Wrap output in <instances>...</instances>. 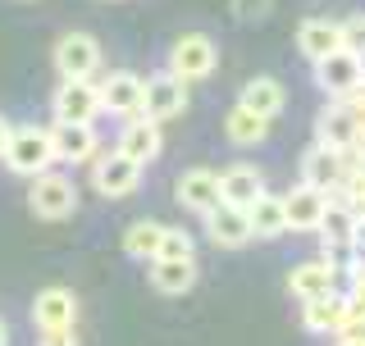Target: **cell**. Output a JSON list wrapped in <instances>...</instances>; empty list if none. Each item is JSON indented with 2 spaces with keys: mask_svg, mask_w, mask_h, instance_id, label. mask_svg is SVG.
I'll use <instances>...</instances> for the list:
<instances>
[{
  "mask_svg": "<svg viewBox=\"0 0 365 346\" xmlns=\"http://www.w3.org/2000/svg\"><path fill=\"white\" fill-rule=\"evenodd\" d=\"M247 224H251V237H283L288 233V219H283V201L274 192H260L256 201L247 205Z\"/></svg>",
  "mask_w": 365,
  "mask_h": 346,
  "instance_id": "cell-24",
  "label": "cell"
},
{
  "mask_svg": "<svg viewBox=\"0 0 365 346\" xmlns=\"http://www.w3.org/2000/svg\"><path fill=\"white\" fill-rule=\"evenodd\" d=\"M160 146H165V137H160V123H151V119H123V128H119V142H114V151L119 155H128L133 164H151V159L160 155Z\"/></svg>",
  "mask_w": 365,
  "mask_h": 346,
  "instance_id": "cell-14",
  "label": "cell"
},
{
  "mask_svg": "<svg viewBox=\"0 0 365 346\" xmlns=\"http://www.w3.org/2000/svg\"><path fill=\"white\" fill-rule=\"evenodd\" d=\"M96 91H101V114H114V119L142 114V78L128 73V68H114L106 83H96Z\"/></svg>",
  "mask_w": 365,
  "mask_h": 346,
  "instance_id": "cell-10",
  "label": "cell"
},
{
  "mask_svg": "<svg viewBox=\"0 0 365 346\" xmlns=\"http://www.w3.org/2000/svg\"><path fill=\"white\" fill-rule=\"evenodd\" d=\"M269 9H274V0H233L237 23H260V19H269Z\"/></svg>",
  "mask_w": 365,
  "mask_h": 346,
  "instance_id": "cell-30",
  "label": "cell"
},
{
  "mask_svg": "<svg viewBox=\"0 0 365 346\" xmlns=\"http://www.w3.org/2000/svg\"><path fill=\"white\" fill-rule=\"evenodd\" d=\"M338 28H342V46L356 51L361 60H365V14H351L347 23H338Z\"/></svg>",
  "mask_w": 365,
  "mask_h": 346,
  "instance_id": "cell-29",
  "label": "cell"
},
{
  "mask_svg": "<svg viewBox=\"0 0 365 346\" xmlns=\"http://www.w3.org/2000/svg\"><path fill=\"white\" fill-rule=\"evenodd\" d=\"M28 205H32V214L37 219H68L78 210V187H73V178H64V173H37L32 178V187H28Z\"/></svg>",
  "mask_w": 365,
  "mask_h": 346,
  "instance_id": "cell-3",
  "label": "cell"
},
{
  "mask_svg": "<svg viewBox=\"0 0 365 346\" xmlns=\"http://www.w3.org/2000/svg\"><path fill=\"white\" fill-rule=\"evenodd\" d=\"M160 233H165V224H155V219H137V224L123 228V251H128L133 260H155Z\"/></svg>",
  "mask_w": 365,
  "mask_h": 346,
  "instance_id": "cell-27",
  "label": "cell"
},
{
  "mask_svg": "<svg viewBox=\"0 0 365 346\" xmlns=\"http://www.w3.org/2000/svg\"><path fill=\"white\" fill-rule=\"evenodd\" d=\"M51 151H55V159H64V164H91L96 151H101V137H96V128H87V123H55Z\"/></svg>",
  "mask_w": 365,
  "mask_h": 346,
  "instance_id": "cell-13",
  "label": "cell"
},
{
  "mask_svg": "<svg viewBox=\"0 0 365 346\" xmlns=\"http://www.w3.org/2000/svg\"><path fill=\"white\" fill-rule=\"evenodd\" d=\"M9 173L19 178H37V173H51L55 164V151H51V128H37V123H23V128H9V142H5V155Z\"/></svg>",
  "mask_w": 365,
  "mask_h": 346,
  "instance_id": "cell-1",
  "label": "cell"
},
{
  "mask_svg": "<svg viewBox=\"0 0 365 346\" xmlns=\"http://www.w3.org/2000/svg\"><path fill=\"white\" fill-rule=\"evenodd\" d=\"M37 346H78V328H37Z\"/></svg>",
  "mask_w": 365,
  "mask_h": 346,
  "instance_id": "cell-31",
  "label": "cell"
},
{
  "mask_svg": "<svg viewBox=\"0 0 365 346\" xmlns=\"http://www.w3.org/2000/svg\"><path fill=\"white\" fill-rule=\"evenodd\" d=\"M365 78V60L356 51H347V46H338L334 55H324V60L315 64V87L324 91V96H351V91L361 87Z\"/></svg>",
  "mask_w": 365,
  "mask_h": 346,
  "instance_id": "cell-7",
  "label": "cell"
},
{
  "mask_svg": "<svg viewBox=\"0 0 365 346\" xmlns=\"http://www.w3.org/2000/svg\"><path fill=\"white\" fill-rule=\"evenodd\" d=\"M169 68L165 73H174L178 83H201V78L215 73V64H220V51H215V41L205 37V32H182V37L169 46Z\"/></svg>",
  "mask_w": 365,
  "mask_h": 346,
  "instance_id": "cell-2",
  "label": "cell"
},
{
  "mask_svg": "<svg viewBox=\"0 0 365 346\" xmlns=\"http://www.w3.org/2000/svg\"><path fill=\"white\" fill-rule=\"evenodd\" d=\"M151 264V287L165 296H182L197 287V256L192 260H146Z\"/></svg>",
  "mask_w": 365,
  "mask_h": 346,
  "instance_id": "cell-23",
  "label": "cell"
},
{
  "mask_svg": "<svg viewBox=\"0 0 365 346\" xmlns=\"http://www.w3.org/2000/svg\"><path fill=\"white\" fill-rule=\"evenodd\" d=\"M338 346H365V342H356V337H338Z\"/></svg>",
  "mask_w": 365,
  "mask_h": 346,
  "instance_id": "cell-34",
  "label": "cell"
},
{
  "mask_svg": "<svg viewBox=\"0 0 365 346\" xmlns=\"http://www.w3.org/2000/svg\"><path fill=\"white\" fill-rule=\"evenodd\" d=\"M315 233L324 237V246H351V237H356V214H351L338 196H329V210H324Z\"/></svg>",
  "mask_w": 365,
  "mask_h": 346,
  "instance_id": "cell-26",
  "label": "cell"
},
{
  "mask_svg": "<svg viewBox=\"0 0 365 346\" xmlns=\"http://www.w3.org/2000/svg\"><path fill=\"white\" fill-rule=\"evenodd\" d=\"M174 196H178L182 210H192V214L215 210V205H220V169H205V164L182 169L178 182H174Z\"/></svg>",
  "mask_w": 365,
  "mask_h": 346,
  "instance_id": "cell-12",
  "label": "cell"
},
{
  "mask_svg": "<svg viewBox=\"0 0 365 346\" xmlns=\"http://www.w3.org/2000/svg\"><path fill=\"white\" fill-rule=\"evenodd\" d=\"M288 292L297 296V301H315V296L338 292V278H334V269H329L324 260H302L288 273Z\"/></svg>",
  "mask_w": 365,
  "mask_h": 346,
  "instance_id": "cell-22",
  "label": "cell"
},
{
  "mask_svg": "<svg viewBox=\"0 0 365 346\" xmlns=\"http://www.w3.org/2000/svg\"><path fill=\"white\" fill-rule=\"evenodd\" d=\"M197 256V241H192L187 228H165L155 246V260H192Z\"/></svg>",
  "mask_w": 365,
  "mask_h": 346,
  "instance_id": "cell-28",
  "label": "cell"
},
{
  "mask_svg": "<svg viewBox=\"0 0 365 346\" xmlns=\"http://www.w3.org/2000/svg\"><path fill=\"white\" fill-rule=\"evenodd\" d=\"M187 110V83H178L174 73H151L142 78V119L169 123Z\"/></svg>",
  "mask_w": 365,
  "mask_h": 346,
  "instance_id": "cell-5",
  "label": "cell"
},
{
  "mask_svg": "<svg viewBox=\"0 0 365 346\" xmlns=\"http://www.w3.org/2000/svg\"><path fill=\"white\" fill-rule=\"evenodd\" d=\"M237 105H242L247 114H256V119H279L283 105H288V87L279 83V78H269V73H260V78H251V83L237 91Z\"/></svg>",
  "mask_w": 365,
  "mask_h": 346,
  "instance_id": "cell-18",
  "label": "cell"
},
{
  "mask_svg": "<svg viewBox=\"0 0 365 346\" xmlns=\"http://www.w3.org/2000/svg\"><path fill=\"white\" fill-rule=\"evenodd\" d=\"M137 182H142V164H133L128 155L110 151V155H96V159H91V187H96V196H106V201L133 196Z\"/></svg>",
  "mask_w": 365,
  "mask_h": 346,
  "instance_id": "cell-8",
  "label": "cell"
},
{
  "mask_svg": "<svg viewBox=\"0 0 365 346\" xmlns=\"http://www.w3.org/2000/svg\"><path fill=\"white\" fill-rule=\"evenodd\" d=\"M205 237L215 241V246H224V251H237V246H247L251 241V224H247V210H237V205H215V210H205Z\"/></svg>",
  "mask_w": 365,
  "mask_h": 346,
  "instance_id": "cell-17",
  "label": "cell"
},
{
  "mask_svg": "<svg viewBox=\"0 0 365 346\" xmlns=\"http://www.w3.org/2000/svg\"><path fill=\"white\" fill-rule=\"evenodd\" d=\"M347 324V301H342V292H329V296H315V301H302V328L315 332V337H329L338 328Z\"/></svg>",
  "mask_w": 365,
  "mask_h": 346,
  "instance_id": "cell-20",
  "label": "cell"
},
{
  "mask_svg": "<svg viewBox=\"0 0 365 346\" xmlns=\"http://www.w3.org/2000/svg\"><path fill=\"white\" fill-rule=\"evenodd\" d=\"M224 137L233 146H260V142H269V119H256L242 105H233L224 114Z\"/></svg>",
  "mask_w": 365,
  "mask_h": 346,
  "instance_id": "cell-25",
  "label": "cell"
},
{
  "mask_svg": "<svg viewBox=\"0 0 365 346\" xmlns=\"http://www.w3.org/2000/svg\"><path fill=\"white\" fill-rule=\"evenodd\" d=\"M315 137L329 151H351L356 137H361V119L351 114L347 100H329V105L315 114Z\"/></svg>",
  "mask_w": 365,
  "mask_h": 346,
  "instance_id": "cell-9",
  "label": "cell"
},
{
  "mask_svg": "<svg viewBox=\"0 0 365 346\" xmlns=\"http://www.w3.org/2000/svg\"><path fill=\"white\" fill-rule=\"evenodd\" d=\"M342 173H347V159H342V151H329V146L315 142L311 151L302 155V182H306V187H319V192L334 196L338 182H342Z\"/></svg>",
  "mask_w": 365,
  "mask_h": 346,
  "instance_id": "cell-19",
  "label": "cell"
},
{
  "mask_svg": "<svg viewBox=\"0 0 365 346\" xmlns=\"http://www.w3.org/2000/svg\"><path fill=\"white\" fill-rule=\"evenodd\" d=\"M51 110H55V123H87V128H96L101 91H96L91 78H83V83L60 78V87H55V96H51Z\"/></svg>",
  "mask_w": 365,
  "mask_h": 346,
  "instance_id": "cell-4",
  "label": "cell"
},
{
  "mask_svg": "<svg viewBox=\"0 0 365 346\" xmlns=\"http://www.w3.org/2000/svg\"><path fill=\"white\" fill-rule=\"evenodd\" d=\"M9 128H14V123L5 119V114H0V155H5V142H9Z\"/></svg>",
  "mask_w": 365,
  "mask_h": 346,
  "instance_id": "cell-32",
  "label": "cell"
},
{
  "mask_svg": "<svg viewBox=\"0 0 365 346\" xmlns=\"http://www.w3.org/2000/svg\"><path fill=\"white\" fill-rule=\"evenodd\" d=\"M279 201H283V219H288L292 233H315L319 219H324V210H329V192L306 187V182L288 187V192L279 196Z\"/></svg>",
  "mask_w": 365,
  "mask_h": 346,
  "instance_id": "cell-11",
  "label": "cell"
},
{
  "mask_svg": "<svg viewBox=\"0 0 365 346\" xmlns=\"http://www.w3.org/2000/svg\"><path fill=\"white\" fill-rule=\"evenodd\" d=\"M338 46H342V28L334 19H306L302 28H297V51L311 64H319L324 55H334Z\"/></svg>",
  "mask_w": 365,
  "mask_h": 346,
  "instance_id": "cell-21",
  "label": "cell"
},
{
  "mask_svg": "<svg viewBox=\"0 0 365 346\" xmlns=\"http://www.w3.org/2000/svg\"><path fill=\"white\" fill-rule=\"evenodd\" d=\"M0 346H9V328H5V319H0Z\"/></svg>",
  "mask_w": 365,
  "mask_h": 346,
  "instance_id": "cell-33",
  "label": "cell"
},
{
  "mask_svg": "<svg viewBox=\"0 0 365 346\" xmlns=\"http://www.w3.org/2000/svg\"><path fill=\"white\" fill-rule=\"evenodd\" d=\"M265 187V173H260L256 164H247V159H237V164L220 169V201L224 205H237V210H247L251 201H256Z\"/></svg>",
  "mask_w": 365,
  "mask_h": 346,
  "instance_id": "cell-16",
  "label": "cell"
},
{
  "mask_svg": "<svg viewBox=\"0 0 365 346\" xmlns=\"http://www.w3.org/2000/svg\"><path fill=\"white\" fill-rule=\"evenodd\" d=\"M55 68H60V78L68 83H83L101 68V41L91 37V32H64L60 41H55Z\"/></svg>",
  "mask_w": 365,
  "mask_h": 346,
  "instance_id": "cell-6",
  "label": "cell"
},
{
  "mask_svg": "<svg viewBox=\"0 0 365 346\" xmlns=\"http://www.w3.org/2000/svg\"><path fill=\"white\" fill-rule=\"evenodd\" d=\"M32 324L37 328H78V296L68 287H41L32 296Z\"/></svg>",
  "mask_w": 365,
  "mask_h": 346,
  "instance_id": "cell-15",
  "label": "cell"
}]
</instances>
